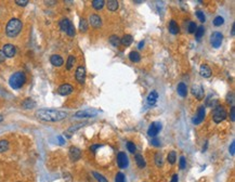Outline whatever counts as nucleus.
Wrapping results in <instances>:
<instances>
[{"mask_svg":"<svg viewBox=\"0 0 235 182\" xmlns=\"http://www.w3.org/2000/svg\"><path fill=\"white\" fill-rule=\"evenodd\" d=\"M36 116L39 119L45 120V122H60L62 119H65L67 117V113L62 112V111L56 110H49V108H42L38 110L36 112Z\"/></svg>","mask_w":235,"mask_h":182,"instance_id":"f257e3e1","label":"nucleus"},{"mask_svg":"<svg viewBox=\"0 0 235 182\" xmlns=\"http://www.w3.org/2000/svg\"><path fill=\"white\" fill-rule=\"evenodd\" d=\"M22 22L19 19H11L6 27V34L8 37H17L22 31Z\"/></svg>","mask_w":235,"mask_h":182,"instance_id":"f03ea898","label":"nucleus"},{"mask_svg":"<svg viewBox=\"0 0 235 182\" xmlns=\"http://www.w3.org/2000/svg\"><path fill=\"white\" fill-rule=\"evenodd\" d=\"M26 83V75L23 72H17L10 77L9 85L12 89H20Z\"/></svg>","mask_w":235,"mask_h":182,"instance_id":"7ed1b4c3","label":"nucleus"},{"mask_svg":"<svg viewBox=\"0 0 235 182\" xmlns=\"http://www.w3.org/2000/svg\"><path fill=\"white\" fill-rule=\"evenodd\" d=\"M227 116H228L227 111H225V108H223L222 105H217L216 108H213V118L216 124H219V122H223V120L227 118Z\"/></svg>","mask_w":235,"mask_h":182,"instance_id":"20e7f679","label":"nucleus"},{"mask_svg":"<svg viewBox=\"0 0 235 182\" xmlns=\"http://www.w3.org/2000/svg\"><path fill=\"white\" fill-rule=\"evenodd\" d=\"M98 111L93 110V108H87V110H83V111H78L76 114H75V117L77 118H91L94 117V116L98 115Z\"/></svg>","mask_w":235,"mask_h":182,"instance_id":"39448f33","label":"nucleus"},{"mask_svg":"<svg viewBox=\"0 0 235 182\" xmlns=\"http://www.w3.org/2000/svg\"><path fill=\"white\" fill-rule=\"evenodd\" d=\"M223 35L219 31H214L210 36V44L213 48H219L222 44Z\"/></svg>","mask_w":235,"mask_h":182,"instance_id":"423d86ee","label":"nucleus"},{"mask_svg":"<svg viewBox=\"0 0 235 182\" xmlns=\"http://www.w3.org/2000/svg\"><path fill=\"white\" fill-rule=\"evenodd\" d=\"M161 124L158 122H154L151 124L150 128L147 129V135H149L150 136H152V138H155L157 135H158V132L161 130Z\"/></svg>","mask_w":235,"mask_h":182,"instance_id":"0eeeda50","label":"nucleus"},{"mask_svg":"<svg viewBox=\"0 0 235 182\" xmlns=\"http://www.w3.org/2000/svg\"><path fill=\"white\" fill-rule=\"evenodd\" d=\"M117 164L118 166H119V168H122V169L128 167L129 160H128V156L126 155V153L119 152V153L117 154Z\"/></svg>","mask_w":235,"mask_h":182,"instance_id":"6e6552de","label":"nucleus"},{"mask_svg":"<svg viewBox=\"0 0 235 182\" xmlns=\"http://www.w3.org/2000/svg\"><path fill=\"white\" fill-rule=\"evenodd\" d=\"M75 77H76V80L78 81L79 84H85V80H86V68H85V66L80 65V66L77 67Z\"/></svg>","mask_w":235,"mask_h":182,"instance_id":"1a4fd4ad","label":"nucleus"},{"mask_svg":"<svg viewBox=\"0 0 235 182\" xmlns=\"http://www.w3.org/2000/svg\"><path fill=\"white\" fill-rule=\"evenodd\" d=\"M2 52L4 53L6 58H13L17 53V49L13 45L11 44H7L3 46V49H2Z\"/></svg>","mask_w":235,"mask_h":182,"instance_id":"9d476101","label":"nucleus"},{"mask_svg":"<svg viewBox=\"0 0 235 182\" xmlns=\"http://www.w3.org/2000/svg\"><path fill=\"white\" fill-rule=\"evenodd\" d=\"M191 91H192L193 95H195V98H197L198 100H202L204 98V88L200 85H193Z\"/></svg>","mask_w":235,"mask_h":182,"instance_id":"9b49d317","label":"nucleus"},{"mask_svg":"<svg viewBox=\"0 0 235 182\" xmlns=\"http://www.w3.org/2000/svg\"><path fill=\"white\" fill-rule=\"evenodd\" d=\"M81 156V151L76 146H70V158L73 161H77Z\"/></svg>","mask_w":235,"mask_h":182,"instance_id":"f8f14e48","label":"nucleus"},{"mask_svg":"<svg viewBox=\"0 0 235 182\" xmlns=\"http://www.w3.org/2000/svg\"><path fill=\"white\" fill-rule=\"evenodd\" d=\"M73 91H74V88H73V86L68 85V84L61 85L60 87H59V89H58L59 94H61V95H68V94H70Z\"/></svg>","mask_w":235,"mask_h":182,"instance_id":"ddd939ff","label":"nucleus"},{"mask_svg":"<svg viewBox=\"0 0 235 182\" xmlns=\"http://www.w3.org/2000/svg\"><path fill=\"white\" fill-rule=\"evenodd\" d=\"M89 23L91 24V26L94 27V28H100L102 26V20L99 15L97 14H92L89 17Z\"/></svg>","mask_w":235,"mask_h":182,"instance_id":"4468645a","label":"nucleus"},{"mask_svg":"<svg viewBox=\"0 0 235 182\" xmlns=\"http://www.w3.org/2000/svg\"><path fill=\"white\" fill-rule=\"evenodd\" d=\"M50 62H51V64L53 65V66L60 67L63 65L64 60H63L62 56L59 55V54H53V55H51V58H50Z\"/></svg>","mask_w":235,"mask_h":182,"instance_id":"2eb2a0df","label":"nucleus"},{"mask_svg":"<svg viewBox=\"0 0 235 182\" xmlns=\"http://www.w3.org/2000/svg\"><path fill=\"white\" fill-rule=\"evenodd\" d=\"M86 125V122H80V124H76V125H73L72 127H70V128L67 129V130L64 132V135L67 136V138H70L72 136L73 133L75 132V131H77L78 129H80L81 127H84Z\"/></svg>","mask_w":235,"mask_h":182,"instance_id":"dca6fc26","label":"nucleus"},{"mask_svg":"<svg viewBox=\"0 0 235 182\" xmlns=\"http://www.w3.org/2000/svg\"><path fill=\"white\" fill-rule=\"evenodd\" d=\"M204 118H205V108H204V106H200V108H198L197 116H196V117L193 119V122L195 125H198V124H200L203 120H204Z\"/></svg>","mask_w":235,"mask_h":182,"instance_id":"f3484780","label":"nucleus"},{"mask_svg":"<svg viewBox=\"0 0 235 182\" xmlns=\"http://www.w3.org/2000/svg\"><path fill=\"white\" fill-rule=\"evenodd\" d=\"M199 74L202 75L204 78H209L211 76V69L207 64H202L199 68Z\"/></svg>","mask_w":235,"mask_h":182,"instance_id":"a211bd4d","label":"nucleus"},{"mask_svg":"<svg viewBox=\"0 0 235 182\" xmlns=\"http://www.w3.org/2000/svg\"><path fill=\"white\" fill-rule=\"evenodd\" d=\"M177 91H178V94H179L180 97L184 98V97H186V94H188V87H186V85L184 83H180L179 85H178Z\"/></svg>","mask_w":235,"mask_h":182,"instance_id":"6ab92c4d","label":"nucleus"},{"mask_svg":"<svg viewBox=\"0 0 235 182\" xmlns=\"http://www.w3.org/2000/svg\"><path fill=\"white\" fill-rule=\"evenodd\" d=\"M36 106V102L31 99H25L24 102L22 103V108L25 110H31Z\"/></svg>","mask_w":235,"mask_h":182,"instance_id":"aec40b11","label":"nucleus"},{"mask_svg":"<svg viewBox=\"0 0 235 182\" xmlns=\"http://www.w3.org/2000/svg\"><path fill=\"white\" fill-rule=\"evenodd\" d=\"M157 99H158V93H157L156 91H152V92L147 95V103H149L150 105H154V104L156 103Z\"/></svg>","mask_w":235,"mask_h":182,"instance_id":"412c9836","label":"nucleus"},{"mask_svg":"<svg viewBox=\"0 0 235 182\" xmlns=\"http://www.w3.org/2000/svg\"><path fill=\"white\" fill-rule=\"evenodd\" d=\"M169 31L172 35H177L179 33V26H178L177 22L175 20H171L169 23Z\"/></svg>","mask_w":235,"mask_h":182,"instance_id":"4be33fe9","label":"nucleus"},{"mask_svg":"<svg viewBox=\"0 0 235 182\" xmlns=\"http://www.w3.org/2000/svg\"><path fill=\"white\" fill-rule=\"evenodd\" d=\"M132 41H133V38H132L131 35H125L124 37L120 39V44L125 46V47H129V46L132 44Z\"/></svg>","mask_w":235,"mask_h":182,"instance_id":"5701e85b","label":"nucleus"},{"mask_svg":"<svg viewBox=\"0 0 235 182\" xmlns=\"http://www.w3.org/2000/svg\"><path fill=\"white\" fill-rule=\"evenodd\" d=\"M129 60L131 61L132 63H138V62H140V60H141V55L139 54V52L131 51L129 53Z\"/></svg>","mask_w":235,"mask_h":182,"instance_id":"b1692460","label":"nucleus"},{"mask_svg":"<svg viewBox=\"0 0 235 182\" xmlns=\"http://www.w3.org/2000/svg\"><path fill=\"white\" fill-rule=\"evenodd\" d=\"M107 8H108L109 11H116L118 9V7H119V3H118L117 0H108L107 1Z\"/></svg>","mask_w":235,"mask_h":182,"instance_id":"393cba45","label":"nucleus"},{"mask_svg":"<svg viewBox=\"0 0 235 182\" xmlns=\"http://www.w3.org/2000/svg\"><path fill=\"white\" fill-rule=\"evenodd\" d=\"M70 24H72V22H70L68 19L61 20V21H60V28H61V31H65V33H66V31H67L68 27L70 26Z\"/></svg>","mask_w":235,"mask_h":182,"instance_id":"a878e982","label":"nucleus"},{"mask_svg":"<svg viewBox=\"0 0 235 182\" xmlns=\"http://www.w3.org/2000/svg\"><path fill=\"white\" fill-rule=\"evenodd\" d=\"M136 163H137V165L139 166L140 168H144L145 167V160H144V158H143V156L141 155V154H136Z\"/></svg>","mask_w":235,"mask_h":182,"instance_id":"bb28decb","label":"nucleus"},{"mask_svg":"<svg viewBox=\"0 0 235 182\" xmlns=\"http://www.w3.org/2000/svg\"><path fill=\"white\" fill-rule=\"evenodd\" d=\"M104 4H105V2H104L103 0H93L92 1V7L95 10H101V9H103Z\"/></svg>","mask_w":235,"mask_h":182,"instance_id":"cd10ccee","label":"nucleus"},{"mask_svg":"<svg viewBox=\"0 0 235 182\" xmlns=\"http://www.w3.org/2000/svg\"><path fill=\"white\" fill-rule=\"evenodd\" d=\"M108 40H109V42L114 46V47H118V46L120 45V38L118 37L117 35H112L111 37H109Z\"/></svg>","mask_w":235,"mask_h":182,"instance_id":"c85d7f7f","label":"nucleus"},{"mask_svg":"<svg viewBox=\"0 0 235 182\" xmlns=\"http://www.w3.org/2000/svg\"><path fill=\"white\" fill-rule=\"evenodd\" d=\"M79 31L81 33H86L88 31V22L85 19H81L80 22H79Z\"/></svg>","mask_w":235,"mask_h":182,"instance_id":"c756f323","label":"nucleus"},{"mask_svg":"<svg viewBox=\"0 0 235 182\" xmlns=\"http://www.w3.org/2000/svg\"><path fill=\"white\" fill-rule=\"evenodd\" d=\"M9 149V141L0 140V153H4Z\"/></svg>","mask_w":235,"mask_h":182,"instance_id":"7c9ffc66","label":"nucleus"},{"mask_svg":"<svg viewBox=\"0 0 235 182\" xmlns=\"http://www.w3.org/2000/svg\"><path fill=\"white\" fill-rule=\"evenodd\" d=\"M167 160H168V163H169L170 165H173V164L175 163V160H177V154H175V151H171L170 153L168 154Z\"/></svg>","mask_w":235,"mask_h":182,"instance_id":"2f4dec72","label":"nucleus"},{"mask_svg":"<svg viewBox=\"0 0 235 182\" xmlns=\"http://www.w3.org/2000/svg\"><path fill=\"white\" fill-rule=\"evenodd\" d=\"M155 164L158 168H161L163 166L164 161H163V155L161 153H156L155 154Z\"/></svg>","mask_w":235,"mask_h":182,"instance_id":"473e14b6","label":"nucleus"},{"mask_svg":"<svg viewBox=\"0 0 235 182\" xmlns=\"http://www.w3.org/2000/svg\"><path fill=\"white\" fill-rule=\"evenodd\" d=\"M204 34H205V28H204V26L197 27V29H196V31H195V37H196V39L199 40L200 38H202L203 36H204Z\"/></svg>","mask_w":235,"mask_h":182,"instance_id":"72a5a7b5","label":"nucleus"},{"mask_svg":"<svg viewBox=\"0 0 235 182\" xmlns=\"http://www.w3.org/2000/svg\"><path fill=\"white\" fill-rule=\"evenodd\" d=\"M75 63V56L74 55H70L67 59V62H66V69H72L73 66H74Z\"/></svg>","mask_w":235,"mask_h":182,"instance_id":"f704fd0d","label":"nucleus"},{"mask_svg":"<svg viewBox=\"0 0 235 182\" xmlns=\"http://www.w3.org/2000/svg\"><path fill=\"white\" fill-rule=\"evenodd\" d=\"M92 174H93V177H94V178L97 179V181H98V182H108V181H107V179L105 178V177H104V176H102V175H100L99 172L93 171Z\"/></svg>","mask_w":235,"mask_h":182,"instance_id":"c9c22d12","label":"nucleus"},{"mask_svg":"<svg viewBox=\"0 0 235 182\" xmlns=\"http://www.w3.org/2000/svg\"><path fill=\"white\" fill-rule=\"evenodd\" d=\"M223 23H224V19H223L222 17H216L213 20V25L214 26H221V25H223Z\"/></svg>","mask_w":235,"mask_h":182,"instance_id":"e433bc0d","label":"nucleus"},{"mask_svg":"<svg viewBox=\"0 0 235 182\" xmlns=\"http://www.w3.org/2000/svg\"><path fill=\"white\" fill-rule=\"evenodd\" d=\"M127 149H128V151H129L131 154H134V153H136V151H137L136 145H134V143L131 142V141L127 142Z\"/></svg>","mask_w":235,"mask_h":182,"instance_id":"4c0bfd02","label":"nucleus"},{"mask_svg":"<svg viewBox=\"0 0 235 182\" xmlns=\"http://www.w3.org/2000/svg\"><path fill=\"white\" fill-rule=\"evenodd\" d=\"M196 29H197V26H196V24L194 22H190L189 23V26H188V31L190 34H194L196 31Z\"/></svg>","mask_w":235,"mask_h":182,"instance_id":"58836bf2","label":"nucleus"},{"mask_svg":"<svg viewBox=\"0 0 235 182\" xmlns=\"http://www.w3.org/2000/svg\"><path fill=\"white\" fill-rule=\"evenodd\" d=\"M115 182H126V178L122 172H118L115 177Z\"/></svg>","mask_w":235,"mask_h":182,"instance_id":"ea45409f","label":"nucleus"},{"mask_svg":"<svg viewBox=\"0 0 235 182\" xmlns=\"http://www.w3.org/2000/svg\"><path fill=\"white\" fill-rule=\"evenodd\" d=\"M185 166H186L185 157H184V156H181V157H180V160H179V167H180V169L183 170L184 168H185Z\"/></svg>","mask_w":235,"mask_h":182,"instance_id":"a19ab883","label":"nucleus"},{"mask_svg":"<svg viewBox=\"0 0 235 182\" xmlns=\"http://www.w3.org/2000/svg\"><path fill=\"white\" fill-rule=\"evenodd\" d=\"M75 27H74V25L73 24H70V26L68 27V29L66 31V34H67L68 36H70V37H73V36H75Z\"/></svg>","mask_w":235,"mask_h":182,"instance_id":"79ce46f5","label":"nucleus"},{"mask_svg":"<svg viewBox=\"0 0 235 182\" xmlns=\"http://www.w3.org/2000/svg\"><path fill=\"white\" fill-rule=\"evenodd\" d=\"M196 17H198V20H199L202 23H204L206 21V17H205V14L202 12V11H196Z\"/></svg>","mask_w":235,"mask_h":182,"instance_id":"37998d69","label":"nucleus"},{"mask_svg":"<svg viewBox=\"0 0 235 182\" xmlns=\"http://www.w3.org/2000/svg\"><path fill=\"white\" fill-rule=\"evenodd\" d=\"M15 3L19 4V6H21V7H25L26 4H28V1H27V0H17Z\"/></svg>","mask_w":235,"mask_h":182,"instance_id":"c03bdc74","label":"nucleus"},{"mask_svg":"<svg viewBox=\"0 0 235 182\" xmlns=\"http://www.w3.org/2000/svg\"><path fill=\"white\" fill-rule=\"evenodd\" d=\"M230 117H231V120H232V122H234V120H235V108H234V106H232V108H231V112H230Z\"/></svg>","mask_w":235,"mask_h":182,"instance_id":"a18cd8bd","label":"nucleus"},{"mask_svg":"<svg viewBox=\"0 0 235 182\" xmlns=\"http://www.w3.org/2000/svg\"><path fill=\"white\" fill-rule=\"evenodd\" d=\"M229 151H230V153H231V155H234V153H235V142L234 141L231 143V145H230Z\"/></svg>","mask_w":235,"mask_h":182,"instance_id":"49530a36","label":"nucleus"},{"mask_svg":"<svg viewBox=\"0 0 235 182\" xmlns=\"http://www.w3.org/2000/svg\"><path fill=\"white\" fill-rule=\"evenodd\" d=\"M151 143H152V145H154V146H159V145H161V144H159L161 142H159V140L157 138H153L152 142H151Z\"/></svg>","mask_w":235,"mask_h":182,"instance_id":"de8ad7c7","label":"nucleus"},{"mask_svg":"<svg viewBox=\"0 0 235 182\" xmlns=\"http://www.w3.org/2000/svg\"><path fill=\"white\" fill-rule=\"evenodd\" d=\"M99 147H101V145H100V144H94V145H92V146L90 147V151L92 152V153H95L97 149H99Z\"/></svg>","mask_w":235,"mask_h":182,"instance_id":"09e8293b","label":"nucleus"},{"mask_svg":"<svg viewBox=\"0 0 235 182\" xmlns=\"http://www.w3.org/2000/svg\"><path fill=\"white\" fill-rule=\"evenodd\" d=\"M4 60H6V55H4L3 52H2L1 50H0V63L4 62Z\"/></svg>","mask_w":235,"mask_h":182,"instance_id":"8fccbe9b","label":"nucleus"},{"mask_svg":"<svg viewBox=\"0 0 235 182\" xmlns=\"http://www.w3.org/2000/svg\"><path fill=\"white\" fill-rule=\"evenodd\" d=\"M178 178H179V177H178V175H173L172 179H171L170 182H178Z\"/></svg>","mask_w":235,"mask_h":182,"instance_id":"3c124183","label":"nucleus"},{"mask_svg":"<svg viewBox=\"0 0 235 182\" xmlns=\"http://www.w3.org/2000/svg\"><path fill=\"white\" fill-rule=\"evenodd\" d=\"M143 47H144V41H143V40H142V41H140V42H139L138 48L141 50V49H143Z\"/></svg>","mask_w":235,"mask_h":182,"instance_id":"603ef678","label":"nucleus"},{"mask_svg":"<svg viewBox=\"0 0 235 182\" xmlns=\"http://www.w3.org/2000/svg\"><path fill=\"white\" fill-rule=\"evenodd\" d=\"M58 140L60 141V144H64V143H65L64 139H63V138H62V136H58Z\"/></svg>","mask_w":235,"mask_h":182,"instance_id":"864d4df0","label":"nucleus"},{"mask_svg":"<svg viewBox=\"0 0 235 182\" xmlns=\"http://www.w3.org/2000/svg\"><path fill=\"white\" fill-rule=\"evenodd\" d=\"M231 35L234 36L235 35V24L232 25V31H231Z\"/></svg>","mask_w":235,"mask_h":182,"instance_id":"5fc2aeb1","label":"nucleus"},{"mask_svg":"<svg viewBox=\"0 0 235 182\" xmlns=\"http://www.w3.org/2000/svg\"><path fill=\"white\" fill-rule=\"evenodd\" d=\"M2 119H3V117H2V116L0 115V122H2Z\"/></svg>","mask_w":235,"mask_h":182,"instance_id":"6e6d98bb","label":"nucleus"}]
</instances>
